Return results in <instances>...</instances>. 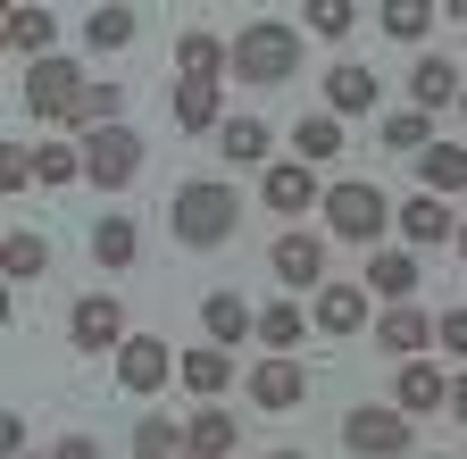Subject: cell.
I'll use <instances>...</instances> for the list:
<instances>
[{"instance_id": "1", "label": "cell", "mask_w": 467, "mask_h": 459, "mask_svg": "<svg viewBox=\"0 0 467 459\" xmlns=\"http://www.w3.org/2000/svg\"><path fill=\"white\" fill-rule=\"evenodd\" d=\"M167 225H175V243L184 251H217L243 235V193H234L225 176H184L167 201Z\"/></svg>"}, {"instance_id": "2", "label": "cell", "mask_w": 467, "mask_h": 459, "mask_svg": "<svg viewBox=\"0 0 467 459\" xmlns=\"http://www.w3.org/2000/svg\"><path fill=\"white\" fill-rule=\"evenodd\" d=\"M292 76H301V34H292L284 17H259V26L234 34V84L275 92V84H292Z\"/></svg>"}, {"instance_id": "3", "label": "cell", "mask_w": 467, "mask_h": 459, "mask_svg": "<svg viewBox=\"0 0 467 459\" xmlns=\"http://www.w3.org/2000/svg\"><path fill=\"white\" fill-rule=\"evenodd\" d=\"M392 201L376 193V184H326V243H350V251H368L376 259V243L392 235Z\"/></svg>"}, {"instance_id": "4", "label": "cell", "mask_w": 467, "mask_h": 459, "mask_svg": "<svg viewBox=\"0 0 467 459\" xmlns=\"http://www.w3.org/2000/svg\"><path fill=\"white\" fill-rule=\"evenodd\" d=\"M84 92H92V76L67 59V50H50V59L26 68V109H34L42 126H58V134L76 126V100H84Z\"/></svg>"}, {"instance_id": "5", "label": "cell", "mask_w": 467, "mask_h": 459, "mask_svg": "<svg viewBox=\"0 0 467 459\" xmlns=\"http://www.w3.org/2000/svg\"><path fill=\"white\" fill-rule=\"evenodd\" d=\"M342 451L350 459H400V451H418V426H409L392 401H359V410L342 418Z\"/></svg>"}, {"instance_id": "6", "label": "cell", "mask_w": 467, "mask_h": 459, "mask_svg": "<svg viewBox=\"0 0 467 459\" xmlns=\"http://www.w3.org/2000/svg\"><path fill=\"white\" fill-rule=\"evenodd\" d=\"M76 151H84V184H100V193H117V184L142 176V134H134V126H100V134H84Z\"/></svg>"}, {"instance_id": "7", "label": "cell", "mask_w": 467, "mask_h": 459, "mask_svg": "<svg viewBox=\"0 0 467 459\" xmlns=\"http://www.w3.org/2000/svg\"><path fill=\"white\" fill-rule=\"evenodd\" d=\"M67 342H76V351H126V342H134V326H126V301H117V293H84L76 309H67Z\"/></svg>"}, {"instance_id": "8", "label": "cell", "mask_w": 467, "mask_h": 459, "mask_svg": "<svg viewBox=\"0 0 467 459\" xmlns=\"http://www.w3.org/2000/svg\"><path fill=\"white\" fill-rule=\"evenodd\" d=\"M275 284L284 293H326V235H309V225H284L275 251H267Z\"/></svg>"}, {"instance_id": "9", "label": "cell", "mask_w": 467, "mask_h": 459, "mask_svg": "<svg viewBox=\"0 0 467 459\" xmlns=\"http://www.w3.org/2000/svg\"><path fill=\"white\" fill-rule=\"evenodd\" d=\"M175 360L184 351H167L159 334H134L126 351H117V392H134V401H150V392H167V376H175Z\"/></svg>"}, {"instance_id": "10", "label": "cell", "mask_w": 467, "mask_h": 459, "mask_svg": "<svg viewBox=\"0 0 467 459\" xmlns=\"http://www.w3.org/2000/svg\"><path fill=\"white\" fill-rule=\"evenodd\" d=\"M368 109H384V76L368 59H334L326 68V118H368Z\"/></svg>"}, {"instance_id": "11", "label": "cell", "mask_w": 467, "mask_h": 459, "mask_svg": "<svg viewBox=\"0 0 467 459\" xmlns=\"http://www.w3.org/2000/svg\"><path fill=\"white\" fill-rule=\"evenodd\" d=\"M392 235H400L409 251H442V243H459V217H451V201H434V193H409L400 217H392Z\"/></svg>"}, {"instance_id": "12", "label": "cell", "mask_w": 467, "mask_h": 459, "mask_svg": "<svg viewBox=\"0 0 467 459\" xmlns=\"http://www.w3.org/2000/svg\"><path fill=\"white\" fill-rule=\"evenodd\" d=\"M392 410L418 426V418H434V410H451V376L434 368V360H400V376H392Z\"/></svg>"}, {"instance_id": "13", "label": "cell", "mask_w": 467, "mask_h": 459, "mask_svg": "<svg viewBox=\"0 0 467 459\" xmlns=\"http://www.w3.org/2000/svg\"><path fill=\"white\" fill-rule=\"evenodd\" d=\"M259 201H267L275 217H301V209H317V201H326V184H317V167H301V159H275L267 176H259Z\"/></svg>"}, {"instance_id": "14", "label": "cell", "mask_w": 467, "mask_h": 459, "mask_svg": "<svg viewBox=\"0 0 467 459\" xmlns=\"http://www.w3.org/2000/svg\"><path fill=\"white\" fill-rule=\"evenodd\" d=\"M243 384H251V410H275V418L309 401V368H301V360H259Z\"/></svg>"}, {"instance_id": "15", "label": "cell", "mask_w": 467, "mask_h": 459, "mask_svg": "<svg viewBox=\"0 0 467 459\" xmlns=\"http://www.w3.org/2000/svg\"><path fill=\"white\" fill-rule=\"evenodd\" d=\"M167 118H175V134H225V84H184L175 76Z\"/></svg>"}, {"instance_id": "16", "label": "cell", "mask_w": 467, "mask_h": 459, "mask_svg": "<svg viewBox=\"0 0 467 459\" xmlns=\"http://www.w3.org/2000/svg\"><path fill=\"white\" fill-rule=\"evenodd\" d=\"M459 68L442 59V50H426V59H409V109H418V118H434V109H459Z\"/></svg>"}, {"instance_id": "17", "label": "cell", "mask_w": 467, "mask_h": 459, "mask_svg": "<svg viewBox=\"0 0 467 459\" xmlns=\"http://www.w3.org/2000/svg\"><path fill=\"white\" fill-rule=\"evenodd\" d=\"M201 334H209V351H234V342L259 334V309H251L243 293H225V284H217V293L201 301Z\"/></svg>"}, {"instance_id": "18", "label": "cell", "mask_w": 467, "mask_h": 459, "mask_svg": "<svg viewBox=\"0 0 467 459\" xmlns=\"http://www.w3.org/2000/svg\"><path fill=\"white\" fill-rule=\"evenodd\" d=\"M175 76L184 84H225L234 76V42H217V34H175Z\"/></svg>"}, {"instance_id": "19", "label": "cell", "mask_w": 467, "mask_h": 459, "mask_svg": "<svg viewBox=\"0 0 467 459\" xmlns=\"http://www.w3.org/2000/svg\"><path fill=\"white\" fill-rule=\"evenodd\" d=\"M418 193H434V201H451V193H467V142H451V134H434V142L418 151Z\"/></svg>"}, {"instance_id": "20", "label": "cell", "mask_w": 467, "mask_h": 459, "mask_svg": "<svg viewBox=\"0 0 467 459\" xmlns=\"http://www.w3.org/2000/svg\"><path fill=\"white\" fill-rule=\"evenodd\" d=\"M376 342H384L392 360H426V351H434V318H426L418 301H400V309L376 318Z\"/></svg>"}, {"instance_id": "21", "label": "cell", "mask_w": 467, "mask_h": 459, "mask_svg": "<svg viewBox=\"0 0 467 459\" xmlns=\"http://www.w3.org/2000/svg\"><path fill=\"white\" fill-rule=\"evenodd\" d=\"M184 434H192V459H234L243 451V426H234L225 401H201V410L184 418Z\"/></svg>"}, {"instance_id": "22", "label": "cell", "mask_w": 467, "mask_h": 459, "mask_svg": "<svg viewBox=\"0 0 467 459\" xmlns=\"http://www.w3.org/2000/svg\"><path fill=\"white\" fill-rule=\"evenodd\" d=\"M309 326H317V318H301V301H292V293L267 301V309H259V342H267V360H301Z\"/></svg>"}, {"instance_id": "23", "label": "cell", "mask_w": 467, "mask_h": 459, "mask_svg": "<svg viewBox=\"0 0 467 459\" xmlns=\"http://www.w3.org/2000/svg\"><path fill=\"white\" fill-rule=\"evenodd\" d=\"M175 384L201 392V401H225V384H234V351H209V342H192V351L175 360Z\"/></svg>"}, {"instance_id": "24", "label": "cell", "mask_w": 467, "mask_h": 459, "mask_svg": "<svg viewBox=\"0 0 467 459\" xmlns=\"http://www.w3.org/2000/svg\"><path fill=\"white\" fill-rule=\"evenodd\" d=\"M309 318H317V334H359L368 326V284H326Z\"/></svg>"}, {"instance_id": "25", "label": "cell", "mask_w": 467, "mask_h": 459, "mask_svg": "<svg viewBox=\"0 0 467 459\" xmlns=\"http://www.w3.org/2000/svg\"><path fill=\"white\" fill-rule=\"evenodd\" d=\"M0 276H9V284H42L50 276V243L26 235V225H9V235H0Z\"/></svg>"}, {"instance_id": "26", "label": "cell", "mask_w": 467, "mask_h": 459, "mask_svg": "<svg viewBox=\"0 0 467 459\" xmlns=\"http://www.w3.org/2000/svg\"><path fill=\"white\" fill-rule=\"evenodd\" d=\"M134 459H192L184 418H159V410H142V418H134Z\"/></svg>"}, {"instance_id": "27", "label": "cell", "mask_w": 467, "mask_h": 459, "mask_svg": "<svg viewBox=\"0 0 467 459\" xmlns=\"http://www.w3.org/2000/svg\"><path fill=\"white\" fill-rule=\"evenodd\" d=\"M92 259H100L109 276H126V267L142 259V225H134V217H100V225H92Z\"/></svg>"}, {"instance_id": "28", "label": "cell", "mask_w": 467, "mask_h": 459, "mask_svg": "<svg viewBox=\"0 0 467 459\" xmlns=\"http://www.w3.org/2000/svg\"><path fill=\"white\" fill-rule=\"evenodd\" d=\"M368 293L400 309L409 293H418V251H376V259H368Z\"/></svg>"}, {"instance_id": "29", "label": "cell", "mask_w": 467, "mask_h": 459, "mask_svg": "<svg viewBox=\"0 0 467 459\" xmlns=\"http://www.w3.org/2000/svg\"><path fill=\"white\" fill-rule=\"evenodd\" d=\"M217 151H225V167H275V159H267V151H275V134H267L259 118H225Z\"/></svg>"}, {"instance_id": "30", "label": "cell", "mask_w": 467, "mask_h": 459, "mask_svg": "<svg viewBox=\"0 0 467 459\" xmlns=\"http://www.w3.org/2000/svg\"><path fill=\"white\" fill-rule=\"evenodd\" d=\"M9 50H26V59H50V42H58V17L50 9H9Z\"/></svg>"}, {"instance_id": "31", "label": "cell", "mask_w": 467, "mask_h": 459, "mask_svg": "<svg viewBox=\"0 0 467 459\" xmlns=\"http://www.w3.org/2000/svg\"><path fill=\"white\" fill-rule=\"evenodd\" d=\"M292 159H301V167L342 159V118H301V126H292Z\"/></svg>"}, {"instance_id": "32", "label": "cell", "mask_w": 467, "mask_h": 459, "mask_svg": "<svg viewBox=\"0 0 467 459\" xmlns=\"http://www.w3.org/2000/svg\"><path fill=\"white\" fill-rule=\"evenodd\" d=\"M117 109H126V92H117V84H92V92L76 100V126H67V134L84 142V134H100V126H117Z\"/></svg>"}, {"instance_id": "33", "label": "cell", "mask_w": 467, "mask_h": 459, "mask_svg": "<svg viewBox=\"0 0 467 459\" xmlns=\"http://www.w3.org/2000/svg\"><path fill=\"white\" fill-rule=\"evenodd\" d=\"M34 176H42V193L76 184V176H84V151H76V142H42V151H34Z\"/></svg>"}, {"instance_id": "34", "label": "cell", "mask_w": 467, "mask_h": 459, "mask_svg": "<svg viewBox=\"0 0 467 459\" xmlns=\"http://www.w3.org/2000/svg\"><path fill=\"white\" fill-rule=\"evenodd\" d=\"M376 134H384V151H400V159H418V151L434 142V118H418V109H400V118H384Z\"/></svg>"}, {"instance_id": "35", "label": "cell", "mask_w": 467, "mask_h": 459, "mask_svg": "<svg viewBox=\"0 0 467 459\" xmlns=\"http://www.w3.org/2000/svg\"><path fill=\"white\" fill-rule=\"evenodd\" d=\"M134 26H142L134 9H92V17H84V42H92V50H126Z\"/></svg>"}, {"instance_id": "36", "label": "cell", "mask_w": 467, "mask_h": 459, "mask_svg": "<svg viewBox=\"0 0 467 459\" xmlns=\"http://www.w3.org/2000/svg\"><path fill=\"white\" fill-rule=\"evenodd\" d=\"M384 34L392 42H426L434 34V9H426V0H384Z\"/></svg>"}, {"instance_id": "37", "label": "cell", "mask_w": 467, "mask_h": 459, "mask_svg": "<svg viewBox=\"0 0 467 459\" xmlns=\"http://www.w3.org/2000/svg\"><path fill=\"white\" fill-rule=\"evenodd\" d=\"M309 34L350 42V34H359V9H350V0H317V9H309Z\"/></svg>"}, {"instance_id": "38", "label": "cell", "mask_w": 467, "mask_h": 459, "mask_svg": "<svg viewBox=\"0 0 467 459\" xmlns=\"http://www.w3.org/2000/svg\"><path fill=\"white\" fill-rule=\"evenodd\" d=\"M42 176H34V151L26 142H0V193H34Z\"/></svg>"}, {"instance_id": "39", "label": "cell", "mask_w": 467, "mask_h": 459, "mask_svg": "<svg viewBox=\"0 0 467 459\" xmlns=\"http://www.w3.org/2000/svg\"><path fill=\"white\" fill-rule=\"evenodd\" d=\"M434 342H442L451 360H467V309H442V318H434Z\"/></svg>"}, {"instance_id": "40", "label": "cell", "mask_w": 467, "mask_h": 459, "mask_svg": "<svg viewBox=\"0 0 467 459\" xmlns=\"http://www.w3.org/2000/svg\"><path fill=\"white\" fill-rule=\"evenodd\" d=\"M50 459H100V443H92V434H58Z\"/></svg>"}, {"instance_id": "41", "label": "cell", "mask_w": 467, "mask_h": 459, "mask_svg": "<svg viewBox=\"0 0 467 459\" xmlns=\"http://www.w3.org/2000/svg\"><path fill=\"white\" fill-rule=\"evenodd\" d=\"M451 418H459V426H467V368H459V376H451Z\"/></svg>"}, {"instance_id": "42", "label": "cell", "mask_w": 467, "mask_h": 459, "mask_svg": "<svg viewBox=\"0 0 467 459\" xmlns=\"http://www.w3.org/2000/svg\"><path fill=\"white\" fill-rule=\"evenodd\" d=\"M451 251H459V259H467V217H459V243H451Z\"/></svg>"}, {"instance_id": "43", "label": "cell", "mask_w": 467, "mask_h": 459, "mask_svg": "<svg viewBox=\"0 0 467 459\" xmlns=\"http://www.w3.org/2000/svg\"><path fill=\"white\" fill-rule=\"evenodd\" d=\"M267 459H301V451H267Z\"/></svg>"}, {"instance_id": "44", "label": "cell", "mask_w": 467, "mask_h": 459, "mask_svg": "<svg viewBox=\"0 0 467 459\" xmlns=\"http://www.w3.org/2000/svg\"><path fill=\"white\" fill-rule=\"evenodd\" d=\"M459 118H467V92H459Z\"/></svg>"}, {"instance_id": "45", "label": "cell", "mask_w": 467, "mask_h": 459, "mask_svg": "<svg viewBox=\"0 0 467 459\" xmlns=\"http://www.w3.org/2000/svg\"><path fill=\"white\" fill-rule=\"evenodd\" d=\"M426 459H442V451H426Z\"/></svg>"}]
</instances>
